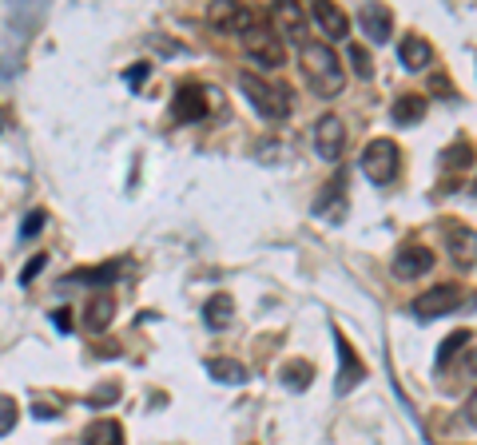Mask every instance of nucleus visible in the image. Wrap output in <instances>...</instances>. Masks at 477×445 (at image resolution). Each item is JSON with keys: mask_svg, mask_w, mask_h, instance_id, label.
<instances>
[{"mask_svg": "<svg viewBox=\"0 0 477 445\" xmlns=\"http://www.w3.org/2000/svg\"><path fill=\"white\" fill-rule=\"evenodd\" d=\"M303 72H307V84L318 92V96H338L346 76H342V64L335 56L330 44H303Z\"/></svg>", "mask_w": 477, "mask_h": 445, "instance_id": "obj_1", "label": "nucleus"}, {"mask_svg": "<svg viewBox=\"0 0 477 445\" xmlns=\"http://www.w3.org/2000/svg\"><path fill=\"white\" fill-rule=\"evenodd\" d=\"M238 88L247 92L251 108H255L263 120H287V116H290V88L271 84V80L255 76V72H243V76H238Z\"/></svg>", "mask_w": 477, "mask_h": 445, "instance_id": "obj_2", "label": "nucleus"}, {"mask_svg": "<svg viewBox=\"0 0 477 445\" xmlns=\"http://www.w3.org/2000/svg\"><path fill=\"white\" fill-rule=\"evenodd\" d=\"M398 163H402L398 143H394V140H375V143H366L358 168H362V175H366L370 183H390L394 175H398Z\"/></svg>", "mask_w": 477, "mask_h": 445, "instance_id": "obj_3", "label": "nucleus"}, {"mask_svg": "<svg viewBox=\"0 0 477 445\" xmlns=\"http://www.w3.org/2000/svg\"><path fill=\"white\" fill-rule=\"evenodd\" d=\"M215 92L211 88H203V84H183L180 92H175V100H171V116L180 120V123H195V120H207V111L215 108Z\"/></svg>", "mask_w": 477, "mask_h": 445, "instance_id": "obj_4", "label": "nucleus"}, {"mask_svg": "<svg viewBox=\"0 0 477 445\" xmlns=\"http://www.w3.org/2000/svg\"><path fill=\"white\" fill-rule=\"evenodd\" d=\"M243 52L255 60V64H263V68H278V64H283V40H278L275 28L255 24L251 33L243 36Z\"/></svg>", "mask_w": 477, "mask_h": 445, "instance_id": "obj_5", "label": "nucleus"}, {"mask_svg": "<svg viewBox=\"0 0 477 445\" xmlns=\"http://www.w3.org/2000/svg\"><path fill=\"white\" fill-rule=\"evenodd\" d=\"M458 306H462V286H453V283H442V286H433V291L414 298V314L418 318H442Z\"/></svg>", "mask_w": 477, "mask_h": 445, "instance_id": "obj_6", "label": "nucleus"}, {"mask_svg": "<svg viewBox=\"0 0 477 445\" xmlns=\"http://www.w3.org/2000/svg\"><path fill=\"white\" fill-rule=\"evenodd\" d=\"M207 24L219 28V33H231V36H247L255 28V13L243 5H211L207 8Z\"/></svg>", "mask_w": 477, "mask_h": 445, "instance_id": "obj_7", "label": "nucleus"}, {"mask_svg": "<svg viewBox=\"0 0 477 445\" xmlns=\"http://www.w3.org/2000/svg\"><path fill=\"white\" fill-rule=\"evenodd\" d=\"M445 243H450V255L458 266H473L477 263V231L465 223H442Z\"/></svg>", "mask_w": 477, "mask_h": 445, "instance_id": "obj_8", "label": "nucleus"}, {"mask_svg": "<svg viewBox=\"0 0 477 445\" xmlns=\"http://www.w3.org/2000/svg\"><path fill=\"white\" fill-rule=\"evenodd\" d=\"M315 148H318V155H323V160H330V163H335L338 155H342V148H346V128H342L338 116H323V120L315 123Z\"/></svg>", "mask_w": 477, "mask_h": 445, "instance_id": "obj_9", "label": "nucleus"}, {"mask_svg": "<svg viewBox=\"0 0 477 445\" xmlns=\"http://www.w3.org/2000/svg\"><path fill=\"white\" fill-rule=\"evenodd\" d=\"M335 343H338V354H342V374H338V394H350V390L358 386L362 378H366V366H362L358 362V354H355V346L346 343V334H342V330H335Z\"/></svg>", "mask_w": 477, "mask_h": 445, "instance_id": "obj_10", "label": "nucleus"}, {"mask_svg": "<svg viewBox=\"0 0 477 445\" xmlns=\"http://www.w3.org/2000/svg\"><path fill=\"white\" fill-rule=\"evenodd\" d=\"M430 266H433V251L430 247H422V243L402 247L398 258H394V275L398 278H418V275H426Z\"/></svg>", "mask_w": 477, "mask_h": 445, "instance_id": "obj_11", "label": "nucleus"}, {"mask_svg": "<svg viewBox=\"0 0 477 445\" xmlns=\"http://www.w3.org/2000/svg\"><path fill=\"white\" fill-rule=\"evenodd\" d=\"M120 275H128V263H123V258H116V263H112V258H108L103 266H88V271H72L60 286H72V283H80V286H112Z\"/></svg>", "mask_w": 477, "mask_h": 445, "instance_id": "obj_12", "label": "nucleus"}, {"mask_svg": "<svg viewBox=\"0 0 477 445\" xmlns=\"http://www.w3.org/2000/svg\"><path fill=\"white\" fill-rule=\"evenodd\" d=\"M358 24H362V33L375 40V44H386V40H390V28H394V13H390L386 5H362Z\"/></svg>", "mask_w": 477, "mask_h": 445, "instance_id": "obj_13", "label": "nucleus"}, {"mask_svg": "<svg viewBox=\"0 0 477 445\" xmlns=\"http://www.w3.org/2000/svg\"><path fill=\"white\" fill-rule=\"evenodd\" d=\"M271 24L278 36H290V40H303L307 36V16L298 5H275L271 8Z\"/></svg>", "mask_w": 477, "mask_h": 445, "instance_id": "obj_14", "label": "nucleus"}, {"mask_svg": "<svg viewBox=\"0 0 477 445\" xmlns=\"http://www.w3.org/2000/svg\"><path fill=\"white\" fill-rule=\"evenodd\" d=\"M315 211L326 215V219H342V215H346V179H342V175H338L335 183H326V188H323Z\"/></svg>", "mask_w": 477, "mask_h": 445, "instance_id": "obj_15", "label": "nucleus"}, {"mask_svg": "<svg viewBox=\"0 0 477 445\" xmlns=\"http://www.w3.org/2000/svg\"><path fill=\"white\" fill-rule=\"evenodd\" d=\"M231 314H235V298L227 295V291H219V295L207 298V306H203V323L211 326V330H227Z\"/></svg>", "mask_w": 477, "mask_h": 445, "instance_id": "obj_16", "label": "nucleus"}, {"mask_svg": "<svg viewBox=\"0 0 477 445\" xmlns=\"http://www.w3.org/2000/svg\"><path fill=\"white\" fill-rule=\"evenodd\" d=\"M207 374H211L215 382H223V386H243L247 382V366L235 358H211L207 362Z\"/></svg>", "mask_w": 477, "mask_h": 445, "instance_id": "obj_17", "label": "nucleus"}, {"mask_svg": "<svg viewBox=\"0 0 477 445\" xmlns=\"http://www.w3.org/2000/svg\"><path fill=\"white\" fill-rule=\"evenodd\" d=\"M112 314H116V303H112V295H96V298H92V303L84 306V326L92 330V334H100V330L112 323Z\"/></svg>", "mask_w": 477, "mask_h": 445, "instance_id": "obj_18", "label": "nucleus"}, {"mask_svg": "<svg viewBox=\"0 0 477 445\" xmlns=\"http://www.w3.org/2000/svg\"><path fill=\"white\" fill-rule=\"evenodd\" d=\"M84 445H123V430L116 418H100L84 430Z\"/></svg>", "mask_w": 477, "mask_h": 445, "instance_id": "obj_19", "label": "nucleus"}, {"mask_svg": "<svg viewBox=\"0 0 477 445\" xmlns=\"http://www.w3.org/2000/svg\"><path fill=\"white\" fill-rule=\"evenodd\" d=\"M398 56H402V64H406V68L418 72V68H426L433 60V52H430V44L422 36H406V40H402V48H398Z\"/></svg>", "mask_w": 477, "mask_h": 445, "instance_id": "obj_20", "label": "nucleus"}, {"mask_svg": "<svg viewBox=\"0 0 477 445\" xmlns=\"http://www.w3.org/2000/svg\"><path fill=\"white\" fill-rule=\"evenodd\" d=\"M315 16H318V24L326 28V36L342 40L350 33V20H346V13H342L338 5H315Z\"/></svg>", "mask_w": 477, "mask_h": 445, "instance_id": "obj_21", "label": "nucleus"}, {"mask_svg": "<svg viewBox=\"0 0 477 445\" xmlns=\"http://www.w3.org/2000/svg\"><path fill=\"white\" fill-rule=\"evenodd\" d=\"M473 163V143L470 140H453L450 151H442V168L445 171H465Z\"/></svg>", "mask_w": 477, "mask_h": 445, "instance_id": "obj_22", "label": "nucleus"}, {"mask_svg": "<svg viewBox=\"0 0 477 445\" xmlns=\"http://www.w3.org/2000/svg\"><path fill=\"white\" fill-rule=\"evenodd\" d=\"M310 382H315V366H310V362L295 358V362H287V366H283V386H290V390H307Z\"/></svg>", "mask_w": 477, "mask_h": 445, "instance_id": "obj_23", "label": "nucleus"}, {"mask_svg": "<svg viewBox=\"0 0 477 445\" xmlns=\"http://www.w3.org/2000/svg\"><path fill=\"white\" fill-rule=\"evenodd\" d=\"M394 123H418L422 116H426V100L422 96H402L398 103H394Z\"/></svg>", "mask_w": 477, "mask_h": 445, "instance_id": "obj_24", "label": "nucleus"}, {"mask_svg": "<svg viewBox=\"0 0 477 445\" xmlns=\"http://www.w3.org/2000/svg\"><path fill=\"white\" fill-rule=\"evenodd\" d=\"M465 343H470V330H453V334L438 346V366H450V362L458 358V350H462Z\"/></svg>", "mask_w": 477, "mask_h": 445, "instance_id": "obj_25", "label": "nucleus"}, {"mask_svg": "<svg viewBox=\"0 0 477 445\" xmlns=\"http://www.w3.org/2000/svg\"><path fill=\"white\" fill-rule=\"evenodd\" d=\"M350 64H355V72H358L362 80L375 76V60H370V52L362 48V44H350Z\"/></svg>", "mask_w": 477, "mask_h": 445, "instance_id": "obj_26", "label": "nucleus"}, {"mask_svg": "<svg viewBox=\"0 0 477 445\" xmlns=\"http://www.w3.org/2000/svg\"><path fill=\"white\" fill-rule=\"evenodd\" d=\"M16 418H20V410H16V401L8 398V394H0V438H5L8 430L16 426Z\"/></svg>", "mask_w": 477, "mask_h": 445, "instance_id": "obj_27", "label": "nucleus"}, {"mask_svg": "<svg viewBox=\"0 0 477 445\" xmlns=\"http://www.w3.org/2000/svg\"><path fill=\"white\" fill-rule=\"evenodd\" d=\"M116 398H120V386H100V390H92V394L84 398V406H112Z\"/></svg>", "mask_w": 477, "mask_h": 445, "instance_id": "obj_28", "label": "nucleus"}, {"mask_svg": "<svg viewBox=\"0 0 477 445\" xmlns=\"http://www.w3.org/2000/svg\"><path fill=\"white\" fill-rule=\"evenodd\" d=\"M33 413H36V418H56V413H60V398H36Z\"/></svg>", "mask_w": 477, "mask_h": 445, "instance_id": "obj_29", "label": "nucleus"}, {"mask_svg": "<svg viewBox=\"0 0 477 445\" xmlns=\"http://www.w3.org/2000/svg\"><path fill=\"white\" fill-rule=\"evenodd\" d=\"M40 227H44V211H33V215L24 219V231H20V235H24V239H36Z\"/></svg>", "mask_w": 477, "mask_h": 445, "instance_id": "obj_30", "label": "nucleus"}, {"mask_svg": "<svg viewBox=\"0 0 477 445\" xmlns=\"http://www.w3.org/2000/svg\"><path fill=\"white\" fill-rule=\"evenodd\" d=\"M148 72H151L148 64H131V68H128V84H131V88L148 84Z\"/></svg>", "mask_w": 477, "mask_h": 445, "instance_id": "obj_31", "label": "nucleus"}, {"mask_svg": "<svg viewBox=\"0 0 477 445\" xmlns=\"http://www.w3.org/2000/svg\"><path fill=\"white\" fill-rule=\"evenodd\" d=\"M44 263H48V255H33V263L24 266V275H20V283H33V278H36V271H40V266H44Z\"/></svg>", "mask_w": 477, "mask_h": 445, "instance_id": "obj_32", "label": "nucleus"}, {"mask_svg": "<svg viewBox=\"0 0 477 445\" xmlns=\"http://www.w3.org/2000/svg\"><path fill=\"white\" fill-rule=\"evenodd\" d=\"M52 323H56V330H72V310H56V314H52Z\"/></svg>", "mask_w": 477, "mask_h": 445, "instance_id": "obj_33", "label": "nucleus"}, {"mask_svg": "<svg viewBox=\"0 0 477 445\" xmlns=\"http://www.w3.org/2000/svg\"><path fill=\"white\" fill-rule=\"evenodd\" d=\"M465 418H470V421H473V426H477V390H473V398H470V406H465Z\"/></svg>", "mask_w": 477, "mask_h": 445, "instance_id": "obj_34", "label": "nucleus"}, {"mask_svg": "<svg viewBox=\"0 0 477 445\" xmlns=\"http://www.w3.org/2000/svg\"><path fill=\"white\" fill-rule=\"evenodd\" d=\"M0 128H5V108H0Z\"/></svg>", "mask_w": 477, "mask_h": 445, "instance_id": "obj_35", "label": "nucleus"}, {"mask_svg": "<svg viewBox=\"0 0 477 445\" xmlns=\"http://www.w3.org/2000/svg\"><path fill=\"white\" fill-rule=\"evenodd\" d=\"M473 191H477V183H473Z\"/></svg>", "mask_w": 477, "mask_h": 445, "instance_id": "obj_36", "label": "nucleus"}]
</instances>
